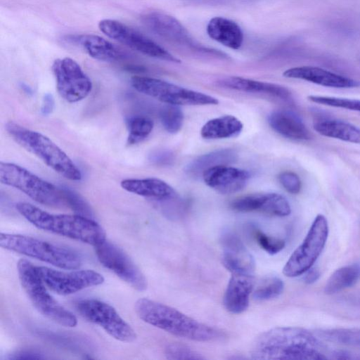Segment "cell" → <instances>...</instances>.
<instances>
[{"label": "cell", "mask_w": 360, "mask_h": 360, "mask_svg": "<svg viewBox=\"0 0 360 360\" xmlns=\"http://www.w3.org/2000/svg\"><path fill=\"white\" fill-rule=\"evenodd\" d=\"M278 181L288 193L297 194L301 190V181L295 172L289 171L281 172L278 175Z\"/></svg>", "instance_id": "38"}, {"label": "cell", "mask_w": 360, "mask_h": 360, "mask_svg": "<svg viewBox=\"0 0 360 360\" xmlns=\"http://www.w3.org/2000/svg\"><path fill=\"white\" fill-rule=\"evenodd\" d=\"M318 335L323 339L340 345L360 347L359 328H335L322 330Z\"/></svg>", "instance_id": "31"}, {"label": "cell", "mask_w": 360, "mask_h": 360, "mask_svg": "<svg viewBox=\"0 0 360 360\" xmlns=\"http://www.w3.org/2000/svg\"><path fill=\"white\" fill-rule=\"evenodd\" d=\"M65 40L82 49L90 57L102 61L112 62L126 58L122 49L108 40L93 34L66 36Z\"/></svg>", "instance_id": "19"}, {"label": "cell", "mask_w": 360, "mask_h": 360, "mask_svg": "<svg viewBox=\"0 0 360 360\" xmlns=\"http://www.w3.org/2000/svg\"><path fill=\"white\" fill-rule=\"evenodd\" d=\"M271 127L284 137L298 141L309 140L311 137L301 117L289 110L272 112L268 117Z\"/></svg>", "instance_id": "22"}, {"label": "cell", "mask_w": 360, "mask_h": 360, "mask_svg": "<svg viewBox=\"0 0 360 360\" xmlns=\"http://www.w3.org/2000/svg\"><path fill=\"white\" fill-rule=\"evenodd\" d=\"M242 122L233 115H224L207 122L200 130L205 139H220L237 136L243 129Z\"/></svg>", "instance_id": "27"}, {"label": "cell", "mask_w": 360, "mask_h": 360, "mask_svg": "<svg viewBox=\"0 0 360 360\" xmlns=\"http://www.w3.org/2000/svg\"><path fill=\"white\" fill-rule=\"evenodd\" d=\"M230 207L240 212H261L276 217H286L291 212V207L287 199L282 195L275 193L243 195L234 199Z\"/></svg>", "instance_id": "16"}, {"label": "cell", "mask_w": 360, "mask_h": 360, "mask_svg": "<svg viewBox=\"0 0 360 360\" xmlns=\"http://www.w3.org/2000/svg\"><path fill=\"white\" fill-rule=\"evenodd\" d=\"M222 263L231 274L255 275V262L240 238L225 232L221 237Z\"/></svg>", "instance_id": "17"}, {"label": "cell", "mask_w": 360, "mask_h": 360, "mask_svg": "<svg viewBox=\"0 0 360 360\" xmlns=\"http://www.w3.org/2000/svg\"><path fill=\"white\" fill-rule=\"evenodd\" d=\"M283 75L287 78L305 80L321 86L333 88H352L360 82L314 66H300L286 70Z\"/></svg>", "instance_id": "20"}, {"label": "cell", "mask_w": 360, "mask_h": 360, "mask_svg": "<svg viewBox=\"0 0 360 360\" xmlns=\"http://www.w3.org/2000/svg\"><path fill=\"white\" fill-rule=\"evenodd\" d=\"M284 289L283 281L276 276L262 279L252 291V297L258 301H266L278 297Z\"/></svg>", "instance_id": "32"}, {"label": "cell", "mask_w": 360, "mask_h": 360, "mask_svg": "<svg viewBox=\"0 0 360 360\" xmlns=\"http://www.w3.org/2000/svg\"><path fill=\"white\" fill-rule=\"evenodd\" d=\"M307 98L315 103L360 112L359 99L319 95H310Z\"/></svg>", "instance_id": "34"}, {"label": "cell", "mask_w": 360, "mask_h": 360, "mask_svg": "<svg viewBox=\"0 0 360 360\" xmlns=\"http://www.w3.org/2000/svg\"><path fill=\"white\" fill-rule=\"evenodd\" d=\"M257 360H321L328 357L318 338L308 330L295 326L271 328L259 334L250 349Z\"/></svg>", "instance_id": "1"}, {"label": "cell", "mask_w": 360, "mask_h": 360, "mask_svg": "<svg viewBox=\"0 0 360 360\" xmlns=\"http://www.w3.org/2000/svg\"><path fill=\"white\" fill-rule=\"evenodd\" d=\"M330 358L335 359H360V356H354V354L346 350H335L332 352Z\"/></svg>", "instance_id": "43"}, {"label": "cell", "mask_w": 360, "mask_h": 360, "mask_svg": "<svg viewBox=\"0 0 360 360\" xmlns=\"http://www.w3.org/2000/svg\"><path fill=\"white\" fill-rule=\"evenodd\" d=\"M8 135L19 146L37 156L54 172L71 181H80L82 173L70 157L46 136L13 121L5 124Z\"/></svg>", "instance_id": "4"}, {"label": "cell", "mask_w": 360, "mask_h": 360, "mask_svg": "<svg viewBox=\"0 0 360 360\" xmlns=\"http://www.w3.org/2000/svg\"><path fill=\"white\" fill-rule=\"evenodd\" d=\"M165 355L167 359L172 360H199L205 359V356L192 349L188 346L179 342L168 344L165 349Z\"/></svg>", "instance_id": "35"}, {"label": "cell", "mask_w": 360, "mask_h": 360, "mask_svg": "<svg viewBox=\"0 0 360 360\" xmlns=\"http://www.w3.org/2000/svg\"><path fill=\"white\" fill-rule=\"evenodd\" d=\"M220 86L249 93H262L283 100H289L291 93L286 87L269 82L230 76L217 81Z\"/></svg>", "instance_id": "24"}, {"label": "cell", "mask_w": 360, "mask_h": 360, "mask_svg": "<svg viewBox=\"0 0 360 360\" xmlns=\"http://www.w3.org/2000/svg\"><path fill=\"white\" fill-rule=\"evenodd\" d=\"M100 263L134 289L147 288V280L135 263L119 247L108 240L94 246Z\"/></svg>", "instance_id": "13"}, {"label": "cell", "mask_w": 360, "mask_h": 360, "mask_svg": "<svg viewBox=\"0 0 360 360\" xmlns=\"http://www.w3.org/2000/svg\"><path fill=\"white\" fill-rule=\"evenodd\" d=\"M20 282L33 306L42 315L65 327L77 324L76 316L60 305L48 292L36 266L21 259L17 264Z\"/></svg>", "instance_id": "5"}, {"label": "cell", "mask_w": 360, "mask_h": 360, "mask_svg": "<svg viewBox=\"0 0 360 360\" xmlns=\"http://www.w3.org/2000/svg\"><path fill=\"white\" fill-rule=\"evenodd\" d=\"M143 321L174 336L198 342H210L223 337L221 331L184 314L165 304L140 298L134 304Z\"/></svg>", "instance_id": "2"}, {"label": "cell", "mask_w": 360, "mask_h": 360, "mask_svg": "<svg viewBox=\"0 0 360 360\" xmlns=\"http://www.w3.org/2000/svg\"><path fill=\"white\" fill-rule=\"evenodd\" d=\"M18 212L35 227L95 246L105 240L104 229L92 219L79 214H53L27 202L16 203Z\"/></svg>", "instance_id": "3"}, {"label": "cell", "mask_w": 360, "mask_h": 360, "mask_svg": "<svg viewBox=\"0 0 360 360\" xmlns=\"http://www.w3.org/2000/svg\"><path fill=\"white\" fill-rule=\"evenodd\" d=\"M360 280V262L336 269L324 286L327 295H333L354 285Z\"/></svg>", "instance_id": "29"}, {"label": "cell", "mask_w": 360, "mask_h": 360, "mask_svg": "<svg viewBox=\"0 0 360 360\" xmlns=\"http://www.w3.org/2000/svg\"><path fill=\"white\" fill-rule=\"evenodd\" d=\"M131 84L137 91L171 105H217L219 101L210 95L191 90L162 79L134 76Z\"/></svg>", "instance_id": "8"}, {"label": "cell", "mask_w": 360, "mask_h": 360, "mask_svg": "<svg viewBox=\"0 0 360 360\" xmlns=\"http://www.w3.org/2000/svg\"><path fill=\"white\" fill-rule=\"evenodd\" d=\"M120 186L129 193L153 200H168L176 197L172 186L157 178L125 179Z\"/></svg>", "instance_id": "23"}, {"label": "cell", "mask_w": 360, "mask_h": 360, "mask_svg": "<svg viewBox=\"0 0 360 360\" xmlns=\"http://www.w3.org/2000/svg\"><path fill=\"white\" fill-rule=\"evenodd\" d=\"M75 308L82 317L99 326L115 339L124 342L136 340L134 330L110 304L98 300L84 299L77 302Z\"/></svg>", "instance_id": "10"}, {"label": "cell", "mask_w": 360, "mask_h": 360, "mask_svg": "<svg viewBox=\"0 0 360 360\" xmlns=\"http://www.w3.org/2000/svg\"><path fill=\"white\" fill-rule=\"evenodd\" d=\"M44 356L39 353L32 351H20L12 354L9 359H43Z\"/></svg>", "instance_id": "41"}, {"label": "cell", "mask_w": 360, "mask_h": 360, "mask_svg": "<svg viewBox=\"0 0 360 360\" xmlns=\"http://www.w3.org/2000/svg\"><path fill=\"white\" fill-rule=\"evenodd\" d=\"M150 160L158 165H167L173 160V155L168 150H158L150 155Z\"/></svg>", "instance_id": "39"}, {"label": "cell", "mask_w": 360, "mask_h": 360, "mask_svg": "<svg viewBox=\"0 0 360 360\" xmlns=\"http://www.w3.org/2000/svg\"><path fill=\"white\" fill-rule=\"evenodd\" d=\"M205 183L221 194H231L242 190L248 184L250 174L247 171L221 165L204 172Z\"/></svg>", "instance_id": "18"}, {"label": "cell", "mask_w": 360, "mask_h": 360, "mask_svg": "<svg viewBox=\"0 0 360 360\" xmlns=\"http://www.w3.org/2000/svg\"><path fill=\"white\" fill-rule=\"evenodd\" d=\"M98 28L108 37L143 55L172 63H181L178 58L147 36L120 21L103 19L98 22Z\"/></svg>", "instance_id": "11"}, {"label": "cell", "mask_w": 360, "mask_h": 360, "mask_svg": "<svg viewBox=\"0 0 360 360\" xmlns=\"http://www.w3.org/2000/svg\"><path fill=\"white\" fill-rule=\"evenodd\" d=\"M22 89H23L24 90H26V92L27 94H31L32 93V89L29 86L25 85V84H22Z\"/></svg>", "instance_id": "44"}, {"label": "cell", "mask_w": 360, "mask_h": 360, "mask_svg": "<svg viewBox=\"0 0 360 360\" xmlns=\"http://www.w3.org/2000/svg\"><path fill=\"white\" fill-rule=\"evenodd\" d=\"M127 124L129 131L127 139L128 146L143 141L152 132L154 126L151 119L141 115L129 117Z\"/></svg>", "instance_id": "30"}, {"label": "cell", "mask_w": 360, "mask_h": 360, "mask_svg": "<svg viewBox=\"0 0 360 360\" xmlns=\"http://www.w3.org/2000/svg\"><path fill=\"white\" fill-rule=\"evenodd\" d=\"M223 302L230 313L239 314L249 306L250 297L254 290L255 275L231 274Z\"/></svg>", "instance_id": "21"}, {"label": "cell", "mask_w": 360, "mask_h": 360, "mask_svg": "<svg viewBox=\"0 0 360 360\" xmlns=\"http://www.w3.org/2000/svg\"><path fill=\"white\" fill-rule=\"evenodd\" d=\"M160 122L165 129L175 134L180 131L184 122V114L176 105L167 104L160 112Z\"/></svg>", "instance_id": "33"}, {"label": "cell", "mask_w": 360, "mask_h": 360, "mask_svg": "<svg viewBox=\"0 0 360 360\" xmlns=\"http://www.w3.org/2000/svg\"><path fill=\"white\" fill-rule=\"evenodd\" d=\"M57 91L65 101L77 103L86 98L92 90V82L80 65L72 58L56 59L52 64Z\"/></svg>", "instance_id": "12"}, {"label": "cell", "mask_w": 360, "mask_h": 360, "mask_svg": "<svg viewBox=\"0 0 360 360\" xmlns=\"http://www.w3.org/2000/svg\"><path fill=\"white\" fill-rule=\"evenodd\" d=\"M252 235L260 248L270 255L280 252L285 245L283 239L269 236L255 228L252 229Z\"/></svg>", "instance_id": "36"}, {"label": "cell", "mask_w": 360, "mask_h": 360, "mask_svg": "<svg viewBox=\"0 0 360 360\" xmlns=\"http://www.w3.org/2000/svg\"><path fill=\"white\" fill-rule=\"evenodd\" d=\"M314 130L322 136L360 144V128L345 121L322 120L314 124Z\"/></svg>", "instance_id": "26"}, {"label": "cell", "mask_w": 360, "mask_h": 360, "mask_svg": "<svg viewBox=\"0 0 360 360\" xmlns=\"http://www.w3.org/2000/svg\"><path fill=\"white\" fill-rule=\"evenodd\" d=\"M237 158L235 150L229 148L220 149L202 155L190 162L185 169L188 175L198 177L207 169L234 162Z\"/></svg>", "instance_id": "28"}, {"label": "cell", "mask_w": 360, "mask_h": 360, "mask_svg": "<svg viewBox=\"0 0 360 360\" xmlns=\"http://www.w3.org/2000/svg\"><path fill=\"white\" fill-rule=\"evenodd\" d=\"M328 232L326 218L322 214H318L303 241L284 265L283 274L287 277L294 278L304 274L312 267L325 247Z\"/></svg>", "instance_id": "9"}, {"label": "cell", "mask_w": 360, "mask_h": 360, "mask_svg": "<svg viewBox=\"0 0 360 360\" xmlns=\"http://www.w3.org/2000/svg\"><path fill=\"white\" fill-rule=\"evenodd\" d=\"M60 190L65 204H67L78 214L91 218L92 211L86 202L79 195L67 188Z\"/></svg>", "instance_id": "37"}, {"label": "cell", "mask_w": 360, "mask_h": 360, "mask_svg": "<svg viewBox=\"0 0 360 360\" xmlns=\"http://www.w3.org/2000/svg\"><path fill=\"white\" fill-rule=\"evenodd\" d=\"M141 21L152 32L172 44L207 53H219L199 45L177 19L167 13L150 11L141 16Z\"/></svg>", "instance_id": "15"}, {"label": "cell", "mask_w": 360, "mask_h": 360, "mask_svg": "<svg viewBox=\"0 0 360 360\" xmlns=\"http://www.w3.org/2000/svg\"><path fill=\"white\" fill-rule=\"evenodd\" d=\"M0 245L60 269L74 270L81 264L79 257L72 250L30 236L1 233Z\"/></svg>", "instance_id": "6"}, {"label": "cell", "mask_w": 360, "mask_h": 360, "mask_svg": "<svg viewBox=\"0 0 360 360\" xmlns=\"http://www.w3.org/2000/svg\"><path fill=\"white\" fill-rule=\"evenodd\" d=\"M36 269L46 286L62 295H70L104 282V278L101 274L91 269L69 272L46 266H36Z\"/></svg>", "instance_id": "14"}, {"label": "cell", "mask_w": 360, "mask_h": 360, "mask_svg": "<svg viewBox=\"0 0 360 360\" xmlns=\"http://www.w3.org/2000/svg\"><path fill=\"white\" fill-rule=\"evenodd\" d=\"M207 32L213 40L232 49L240 48L243 32L234 21L224 17H214L207 25Z\"/></svg>", "instance_id": "25"}, {"label": "cell", "mask_w": 360, "mask_h": 360, "mask_svg": "<svg viewBox=\"0 0 360 360\" xmlns=\"http://www.w3.org/2000/svg\"><path fill=\"white\" fill-rule=\"evenodd\" d=\"M55 105L54 98L51 94L46 93L44 95L42 104L41 107V112L43 115H50Z\"/></svg>", "instance_id": "40"}, {"label": "cell", "mask_w": 360, "mask_h": 360, "mask_svg": "<svg viewBox=\"0 0 360 360\" xmlns=\"http://www.w3.org/2000/svg\"><path fill=\"white\" fill-rule=\"evenodd\" d=\"M0 181L41 205L58 207L65 204L60 188L15 163L0 162Z\"/></svg>", "instance_id": "7"}, {"label": "cell", "mask_w": 360, "mask_h": 360, "mask_svg": "<svg viewBox=\"0 0 360 360\" xmlns=\"http://www.w3.org/2000/svg\"><path fill=\"white\" fill-rule=\"evenodd\" d=\"M319 277V271L312 266L304 273V281L307 284H312L315 283Z\"/></svg>", "instance_id": "42"}]
</instances>
